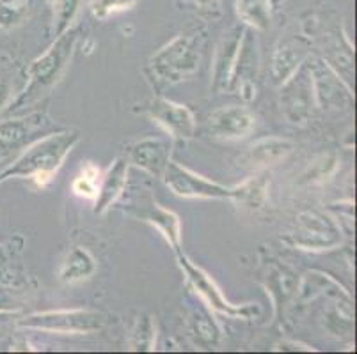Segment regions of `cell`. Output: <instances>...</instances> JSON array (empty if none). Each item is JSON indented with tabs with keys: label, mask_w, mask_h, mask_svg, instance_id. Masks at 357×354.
<instances>
[{
	"label": "cell",
	"mask_w": 357,
	"mask_h": 354,
	"mask_svg": "<svg viewBox=\"0 0 357 354\" xmlns=\"http://www.w3.org/2000/svg\"><path fill=\"white\" fill-rule=\"evenodd\" d=\"M146 113L178 144H187L196 135V117L187 105L158 96L146 105Z\"/></svg>",
	"instance_id": "cell-11"
},
{
	"label": "cell",
	"mask_w": 357,
	"mask_h": 354,
	"mask_svg": "<svg viewBox=\"0 0 357 354\" xmlns=\"http://www.w3.org/2000/svg\"><path fill=\"white\" fill-rule=\"evenodd\" d=\"M259 66H261V57H259V45L256 32L252 29L243 27L235 64H233L229 92H236L243 102H252L256 97V82H258Z\"/></svg>",
	"instance_id": "cell-10"
},
{
	"label": "cell",
	"mask_w": 357,
	"mask_h": 354,
	"mask_svg": "<svg viewBox=\"0 0 357 354\" xmlns=\"http://www.w3.org/2000/svg\"><path fill=\"white\" fill-rule=\"evenodd\" d=\"M190 333L204 347H215L222 340V328L213 317V312L204 305H197L190 314Z\"/></svg>",
	"instance_id": "cell-25"
},
{
	"label": "cell",
	"mask_w": 357,
	"mask_h": 354,
	"mask_svg": "<svg viewBox=\"0 0 357 354\" xmlns=\"http://www.w3.org/2000/svg\"><path fill=\"white\" fill-rule=\"evenodd\" d=\"M128 161L123 156H118L112 163L109 165L105 172H102V179L98 184V193L95 199V214L103 216L107 211L119 200L126 188L128 181Z\"/></svg>",
	"instance_id": "cell-16"
},
{
	"label": "cell",
	"mask_w": 357,
	"mask_h": 354,
	"mask_svg": "<svg viewBox=\"0 0 357 354\" xmlns=\"http://www.w3.org/2000/svg\"><path fill=\"white\" fill-rule=\"evenodd\" d=\"M318 296H329L334 300H347L352 298L349 291H345L342 284H337L334 278L329 275L320 271H311L307 273L303 280L298 282V291H297V301L301 305H306L313 301Z\"/></svg>",
	"instance_id": "cell-23"
},
{
	"label": "cell",
	"mask_w": 357,
	"mask_h": 354,
	"mask_svg": "<svg viewBox=\"0 0 357 354\" xmlns=\"http://www.w3.org/2000/svg\"><path fill=\"white\" fill-rule=\"evenodd\" d=\"M340 167V158L334 152H324V154L317 156L306 170L301 174L298 184L304 186H322L327 181L333 179V175L337 172Z\"/></svg>",
	"instance_id": "cell-27"
},
{
	"label": "cell",
	"mask_w": 357,
	"mask_h": 354,
	"mask_svg": "<svg viewBox=\"0 0 357 354\" xmlns=\"http://www.w3.org/2000/svg\"><path fill=\"white\" fill-rule=\"evenodd\" d=\"M298 282H301L298 275L288 266L279 264L278 261H272L267 266V273L263 277V287L267 289V294L272 298L275 321H283L290 303L297 300Z\"/></svg>",
	"instance_id": "cell-13"
},
{
	"label": "cell",
	"mask_w": 357,
	"mask_h": 354,
	"mask_svg": "<svg viewBox=\"0 0 357 354\" xmlns=\"http://www.w3.org/2000/svg\"><path fill=\"white\" fill-rule=\"evenodd\" d=\"M100 179H102V170H100V167H96L93 161H86V165H82L79 174L75 175V179L71 181V191L77 197L95 200L96 193H98Z\"/></svg>",
	"instance_id": "cell-30"
},
{
	"label": "cell",
	"mask_w": 357,
	"mask_h": 354,
	"mask_svg": "<svg viewBox=\"0 0 357 354\" xmlns=\"http://www.w3.org/2000/svg\"><path fill=\"white\" fill-rule=\"evenodd\" d=\"M18 291L20 289L0 285V312H20L22 307L18 301Z\"/></svg>",
	"instance_id": "cell-34"
},
{
	"label": "cell",
	"mask_w": 357,
	"mask_h": 354,
	"mask_svg": "<svg viewBox=\"0 0 357 354\" xmlns=\"http://www.w3.org/2000/svg\"><path fill=\"white\" fill-rule=\"evenodd\" d=\"M82 0H54V38L70 31L79 15Z\"/></svg>",
	"instance_id": "cell-31"
},
{
	"label": "cell",
	"mask_w": 357,
	"mask_h": 354,
	"mask_svg": "<svg viewBox=\"0 0 357 354\" xmlns=\"http://www.w3.org/2000/svg\"><path fill=\"white\" fill-rule=\"evenodd\" d=\"M79 31L71 27L63 35L55 38L54 43L25 67L24 87L13 97L4 113L20 112L22 108L40 102L45 94L50 92L70 64L71 55L79 43Z\"/></svg>",
	"instance_id": "cell-2"
},
{
	"label": "cell",
	"mask_w": 357,
	"mask_h": 354,
	"mask_svg": "<svg viewBox=\"0 0 357 354\" xmlns=\"http://www.w3.org/2000/svg\"><path fill=\"white\" fill-rule=\"evenodd\" d=\"M201 51L196 38L176 35L148 61V74L157 89L173 87L199 70Z\"/></svg>",
	"instance_id": "cell-3"
},
{
	"label": "cell",
	"mask_w": 357,
	"mask_h": 354,
	"mask_svg": "<svg viewBox=\"0 0 357 354\" xmlns=\"http://www.w3.org/2000/svg\"><path fill=\"white\" fill-rule=\"evenodd\" d=\"M130 214L157 229V232L167 241L174 253L181 252V222L174 211L165 209L157 202H149L148 206H141L139 213Z\"/></svg>",
	"instance_id": "cell-17"
},
{
	"label": "cell",
	"mask_w": 357,
	"mask_h": 354,
	"mask_svg": "<svg viewBox=\"0 0 357 354\" xmlns=\"http://www.w3.org/2000/svg\"><path fill=\"white\" fill-rule=\"evenodd\" d=\"M288 246L304 252H329L343 245V227L334 216L324 211H303L295 218V227L290 234L281 236Z\"/></svg>",
	"instance_id": "cell-4"
},
{
	"label": "cell",
	"mask_w": 357,
	"mask_h": 354,
	"mask_svg": "<svg viewBox=\"0 0 357 354\" xmlns=\"http://www.w3.org/2000/svg\"><path fill=\"white\" fill-rule=\"evenodd\" d=\"M130 351H155L157 347V324H155L153 317L148 316V314H141V316L135 319L134 328H132V333H130L128 340Z\"/></svg>",
	"instance_id": "cell-29"
},
{
	"label": "cell",
	"mask_w": 357,
	"mask_h": 354,
	"mask_svg": "<svg viewBox=\"0 0 357 354\" xmlns=\"http://www.w3.org/2000/svg\"><path fill=\"white\" fill-rule=\"evenodd\" d=\"M139 0H91L89 9L91 15L95 16L96 19H107L112 15L118 13L128 11L134 8Z\"/></svg>",
	"instance_id": "cell-33"
},
{
	"label": "cell",
	"mask_w": 357,
	"mask_h": 354,
	"mask_svg": "<svg viewBox=\"0 0 357 354\" xmlns=\"http://www.w3.org/2000/svg\"><path fill=\"white\" fill-rule=\"evenodd\" d=\"M176 264L178 268L181 269V273H183L187 285L196 292L197 298L203 301L204 307H208L210 310L215 312V314L226 316L229 317V319L242 321L256 319V317L261 314V308L256 303L235 305L229 300H226V296L222 294L219 285L215 284V280H213L203 268L194 264L185 253L176 252Z\"/></svg>",
	"instance_id": "cell-5"
},
{
	"label": "cell",
	"mask_w": 357,
	"mask_h": 354,
	"mask_svg": "<svg viewBox=\"0 0 357 354\" xmlns=\"http://www.w3.org/2000/svg\"><path fill=\"white\" fill-rule=\"evenodd\" d=\"M291 151H294V144L290 140L279 138V136H267V138L256 140L245 151L242 161L245 167L265 170V168L274 167V165L287 160Z\"/></svg>",
	"instance_id": "cell-19"
},
{
	"label": "cell",
	"mask_w": 357,
	"mask_h": 354,
	"mask_svg": "<svg viewBox=\"0 0 357 354\" xmlns=\"http://www.w3.org/2000/svg\"><path fill=\"white\" fill-rule=\"evenodd\" d=\"M271 4H272V8H274V9H279V8H283V6L287 4V0H271Z\"/></svg>",
	"instance_id": "cell-39"
},
{
	"label": "cell",
	"mask_w": 357,
	"mask_h": 354,
	"mask_svg": "<svg viewBox=\"0 0 357 354\" xmlns=\"http://www.w3.org/2000/svg\"><path fill=\"white\" fill-rule=\"evenodd\" d=\"M45 124H48V119L41 112L0 121V158H6L38 140L36 135Z\"/></svg>",
	"instance_id": "cell-14"
},
{
	"label": "cell",
	"mask_w": 357,
	"mask_h": 354,
	"mask_svg": "<svg viewBox=\"0 0 357 354\" xmlns=\"http://www.w3.org/2000/svg\"><path fill=\"white\" fill-rule=\"evenodd\" d=\"M268 191H271V174L267 170H259L258 174L231 188V202L243 209L259 211L267 206Z\"/></svg>",
	"instance_id": "cell-22"
},
{
	"label": "cell",
	"mask_w": 357,
	"mask_h": 354,
	"mask_svg": "<svg viewBox=\"0 0 357 354\" xmlns=\"http://www.w3.org/2000/svg\"><path fill=\"white\" fill-rule=\"evenodd\" d=\"M310 57V50L301 39H290L279 43L271 58V78L275 86H283L288 78L303 66Z\"/></svg>",
	"instance_id": "cell-18"
},
{
	"label": "cell",
	"mask_w": 357,
	"mask_h": 354,
	"mask_svg": "<svg viewBox=\"0 0 357 354\" xmlns=\"http://www.w3.org/2000/svg\"><path fill=\"white\" fill-rule=\"evenodd\" d=\"M258 119L249 106L229 105L208 115V133L217 140H242L256 129Z\"/></svg>",
	"instance_id": "cell-12"
},
{
	"label": "cell",
	"mask_w": 357,
	"mask_h": 354,
	"mask_svg": "<svg viewBox=\"0 0 357 354\" xmlns=\"http://www.w3.org/2000/svg\"><path fill=\"white\" fill-rule=\"evenodd\" d=\"M79 140V131L73 129L50 133L43 138H38L29 144L15 161L0 170V184L11 179H32L38 186L45 188L59 172Z\"/></svg>",
	"instance_id": "cell-1"
},
{
	"label": "cell",
	"mask_w": 357,
	"mask_h": 354,
	"mask_svg": "<svg viewBox=\"0 0 357 354\" xmlns=\"http://www.w3.org/2000/svg\"><path fill=\"white\" fill-rule=\"evenodd\" d=\"M169 160H171V144L157 136H144L126 147V161L153 177H162Z\"/></svg>",
	"instance_id": "cell-15"
},
{
	"label": "cell",
	"mask_w": 357,
	"mask_h": 354,
	"mask_svg": "<svg viewBox=\"0 0 357 354\" xmlns=\"http://www.w3.org/2000/svg\"><path fill=\"white\" fill-rule=\"evenodd\" d=\"M11 351H34V347L27 342V340H20L11 346Z\"/></svg>",
	"instance_id": "cell-38"
},
{
	"label": "cell",
	"mask_w": 357,
	"mask_h": 354,
	"mask_svg": "<svg viewBox=\"0 0 357 354\" xmlns=\"http://www.w3.org/2000/svg\"><path fill=\"white\" fill-rule=\"evenodd\" d=\"M24 238L15 236L0 243V285L13 289H24L27 285V271L22 262Z\"/></svg>",
	"instance_id": "cell-20"
},
{
	"label": "cell",
	"mask_w": 357,
	"mask_h": 354,
	"mask_svg": "<svg viewBox=\"0 0 357 354\" xmlns=\"http://www.w3.org/2000/svg\"><path fill=\"white\" fill-rule=\"evenodd\" d=\"M281 87L279 92V106L281 113L290 124L304 126L311 121L317 103H314L313 82L307 70V64H304L288 78Z\"/></svg>",
	"instance_id": "cell-9"
},
{
	"label": "cell",
	"mask_w": 357,
	"mask_h": 354,
	"mask_svg": "<svg viewBox=\"0 0 357 354\" xmlns=\"http://www.w3.org/2000/svg\"><path fill=\"white\" fill-rule=\"evenodd\" d=\"M272 351H283V353H297V351H304V353H310V351H317L314 347L307 346L303 342H295V340H283V342H278Z\"/></svg>",
	"instance_id": "cell-36"
},
{
	"label": "cell",
	"mask_w": 357,
	"mask_h": 354,
	"mask_svg": "<svg viewBox=\"0 0 357 354\" xmlns=\"http://www.w3.org/2000/svg\"><path fill=\"white\" fill-rule=\"evenodd\" d=\"M98 269L95 255L87 248L75 246L68 252L63 264L59 268V280L66 285L80 284L84 280H89Z\"/></svg>",
	"instance_id": "cell-24"
},
{
	"label": "cell",
	"mask_w": 357,
	"mask_h": 354,
	"mask_svg": "<svg viewBox=\"0 0 357 354\" xmlns=\"http://www.w3.org/2000/svg\"><path fill=\"white\" fill-rule=\"evenodd\" d=\"M271 0H235L236 18L243 27L252 29L255 32L268 31L272 22Z\"/></svg>",
	"instance_id": "cell-26"
},
{
	"label": "cell",
	"mask_w": 357,
	"mask_h": 354,
	"mask_svg": "<svg viewBox=\"0 0 357 354\" xmlns=\"http://www.w3.org/2000/svg\"><path fill=\"white\" fill-rule=\"evenodd\" d=\"M107 317L98 310L89 308H61V310L36 312L31 316L18 317L16 328L57 333V335H91L103 330Z\"/></svg>",
	"instance_id": "cell-6"
},
{
	"label": "cell",
	"mask_w": 357,
	"mask_h": 354,
	"mask_svg": "<svg viewBox=\"0 0 357 354\" xmlns=\"http://www.w3.org/2000/svg\"><path fill=\"white\" fill-rule=\"evenodd\" d=\"M242 29H235L229 32L226 38L220 41L219 48H217L215 61H213V82L212 89L213 92H229V82H231L233 64H235L236 51L240 47V39H242Z\"/></svg>",
	"instance_id": "cell-21"
},
{
	"label": "cell",
	"mask_w": 357,
	"mask_h": 354,
	"mask_svg": "<svg viewBox=\"0 0 357 354\" xmlns=\"http://www.w3.org/2000/svg\"><path fill=\"white\" fill-rule=\"evenodd\" d=\"M34 0H0V32L20 27L31 16Z\"/></svg>",
	"instance_id": "cell-28"
},
{
	"label": "cell",
	"mask_w": 357,
	"mask_h": 354,
	"mask_svg": "<svg viewBox=\"0 0 357 354\" xmlns=\"http://www.w3.org/2000/svg\"><path fill=\"white\" fill-rule=\"evenodd\" d=\"M162 179L165 186L181 199L231 200V188L208 179L173 160H169Z\"/></svg>",
	"instance_id": "cell-8"
},
{
	"label": "cell",
	"mask_w": 357,
	"mask_h": 354,
	"mask_svg": "<svg viewBox=\"0 0 357 354\" xmlns=\"http://www.w3.org/2000/svg\"><path fill=\"white\" fill-rule=\"evenodd\" d=\"M192 2L203 9H212V8H217V6H219L220 0H192Z\"/></svg>",
	"instance_id": "cell-37"
},
{
	"label": "cell",
	"mask_w": 357,
	"mask_h": 354,
	"mask_svg": "<svg viewBox=\"0 0 357 354\" xmlns=\"http://www.w3.org/2000/svg\"><path fill=\"white\" fill-rule=\"evenodd\" d=\"M307 70L313 82L314 103L322 110H347L354 105V90L342 74L324 57H307Z\"/></svg>",
	"instance_id": "cell-7"
},
{
	"label": "cell",
	"mask_w": 357,
	"mask_h": 354,
	"mask_svg": "<svg viewBox=\"0 0 357 354\" xmlns=\"http://www.w3.org/2000/svg\"><path fill=\"white\" fill-rule=\"evenodd\" d=\"M18 317H20V312H0V339L9 335V331L16 326Z\"/></svg>",
	"instance_id": "cell-35"
},
{
	"label": "cell",
	"mask_w": 357,
	"mask_h": 354,
	"mask_svg": "<svg viewBox=\"0 0 357 354\" xmlns=\"http://www.w3.org/2000/svg\"><path fill=\"white\" fill-rule=\"evenodd\" d=\"M15 63L8 57H0V113L6 112L13 97L18 94V89L15 87Z\"/></svg>",
	"instance_id": "cell-32"
}]
</instances>
